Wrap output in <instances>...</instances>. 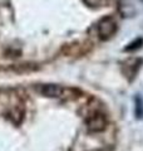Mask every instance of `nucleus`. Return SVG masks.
Here are the masks:
<instances>
[{"label": "nucleus", "instance_id": "nucleus-2", "mask_svg": "<svg viewBox=\"0 0 143 151\" xmlns=\"http://www.w3.org/2000/svg\"><path fill=\"white\" fill-rule=\"evenodd\" d=\"M117 22L113 17H104L97 24V33L98 37L102 40H108L117 33Z\"/></svg>", "mask_w": 143, "mask_h": 151}, {"label": "nucleus", "instance_id": "nucleus-5", "mask_svg": "<svg viewBox=\"0 0 143 151\" xmlns=\"http://www.w3.org/2000/svg\"><path fill=\"white\" fill-rule=\"evenodd\" d=\"M141 44H142V39H137L136 42H133V43H131L129 45H128L124 50L131 52V50H133V49H138V48L141 47Z\"/></svg>", "mask_w": 143, "mask_h": 151}, {"label": "nucleus", "instance_id": "nucleus-6", "mask_svg": "<svg viewBox=\"0 0 143 151\" xmlns=\"http://www.w3.org/2000/svg\"><path fill=\"white\" fill-rule=\"evenodd\" d=\"M94 3H95V4H97V3H98V0H94Z\"/></svg>", "mask_w": 143, "mask_h": 151}, {"label": "nucleus", "instance_id": "nucleus-1", "mask_svg": "<svg viewBox=\"0 0 143 151\" xmlns=\"http://www.w3.org/2000/svg\"><path fill=\"white\" fill-rule=\"evenodd\" d=\"M107 122L108 121H107L106 113L99 110L92 111L85 117V125H87V130L89 132H101L103 130H106Z\"/></svg>", "mask_w": 143, "mask_h": 151}, {"label": "nucleus", "instance_id": "nucleus-3", "mask_svg": "<svg viewBox=\"0 0 143 151\" xmlns=\"http://www.w3.org/2000/svg\"><path fill=\"white\" fill-rule=\"evenodd\" d=\"M39 92L43 94V96L54 98V97H61L65 92V88H63L61 86H58V84H44L39 88Z\"/></svg>", "mask_w": 143, "mask_h": 151}, {"label": "nucleus", "instance_id": "nucleus-4", "mask_svg": "<svg viewBox=\"0 0 143 151\" xmlns=\"http://www.w3.org/2000/svg\"><path fill=\"white\" fill-rule=\"evenodd\" d=\"M141 64H142L141 59H129V60H127L126 62V70H124L127 77H129L131 76L132 78H134L137 72H138V69H139V67H141ZM132 78H131V81H132Z\"/></svg>", "mask_w": 143, "mask_h": 151}]
</instances>
